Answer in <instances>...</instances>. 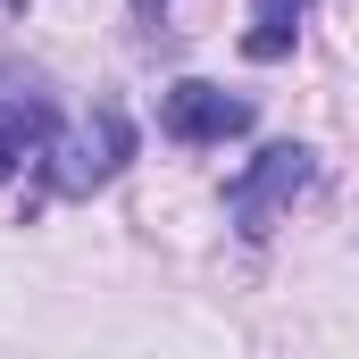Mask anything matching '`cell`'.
I'll return each mask as SVG.
<instances>
[{"label": "cell", "instance_id": "obj_3", "mask_svg": "<svg viewBox=\"0 0 359 359\" xmlns=\"http://www.w3.org/2000/svg\"><path fill=\"white\" fill-rule=\"evenodd\" d=\"M159 126H168L176 142H226V134H251V100L184 76V84H168V100H159Z\"/></svg>", "mask_w": 359, "mask_h": 359}, {"label": "cell", "instance_id": "obj_4", "mask_svg": "<svg viewBox=\"0 0 359 359\" xmlns=\"http://www.w3.org/2000/svg\"><path fill=\"white\" fill-rule=\"evenodd\" d=\"M50 142H59V126L42 100H0V176H17V159H34Z\"/></svg>", "mask_w": 359, "mask_h": 359}, {"label": "cell", "instance_id": "obj_6", "mask_svg": "<svg viewBox=\"0 0 359 359\" xmlns=\"http://www.w3.org/2000/svg\"><path fill=\"white\" fill-rule=\"evenodd\" d=\"M134 8H142V17H159V0H134Z\"/></svg>", "mask_w": 359, "mask_h": 359}, {"label": "cell", "instance_id": "obj_2", "mask_svg": "<svg viewBox=\"0 0 359 359\" xmlns=\"http://www.w3.org/2000/svg\"><path fill=\"white\" fill-rule=\"evenodd\" d=\"M301 184H309V151H301V142H268V151H259L243 176L226 184V209H234V226L259 243V234L276 226V209H284Z\"/></svg>", "mask_w": 359, "mask_h": 359}, {"label": "cell", "instance_id": "obj_5", "mask_svg": "<svg viewBox=\"0 0 359 359\" xmlns=\"http://www.w3.org/2000/svg\"><path fill=\"white\" fill-rule=\"evenodd\" d=\"M292 34H301V0H251V34H243V59H284L292 50Z\"/></svg>", "mask_w": 359, "mask_h": 359}, {"label": "cell", "instance_id": "obj_1", "mask_svg": "<svg viewBox=\"0 0 359 359\" xmlns=\"http://www.w3.org/2000/svg\"><path fill=\"white\" fill-rule=\"evenodd\" d=\"M126 159H134V126H126V109H117V100H100L84 134L50 142V184H59V192H92V184L117 176Z\"/></svg>", "mask_w": 359, "mask_h": 359}, {"label": "cell", "instance_id": "obj_7", "mask_svg": "<svg viewBox=\"0 0 359 359\" xmlns=\"http://www.w3.org/2000/svg\"><path fill=\"white\" fill-rule=\"evenodd\" d=\"M17 8H25V0H17Z\"/></svg>", "mask_w": 359, "mask_h": 359}]
</instances>
